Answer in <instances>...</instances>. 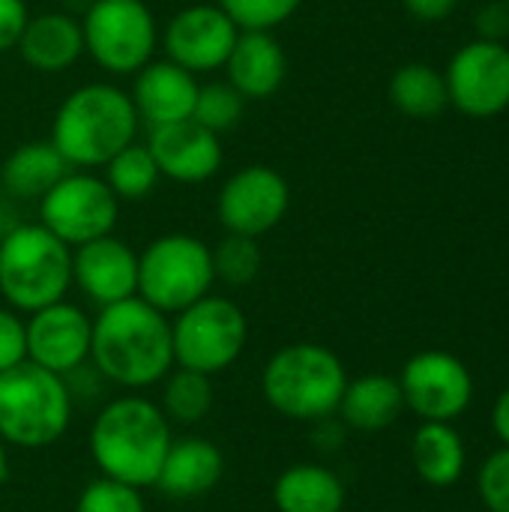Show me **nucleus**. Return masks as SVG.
<instances>
[{
  "label": "nucleus",
  "instance_id": "f257e3e1",
  "mask_svg": "<svg viewBox=\"0 0 509 512\" xmlns=\"http://www.w3.org/2000/svg\"><path fill=\"white\" fill-rule=\"evenodd\" d=\"M90 363L99 378L126 393L156 387L174 369L171 318L141 297L99 309L93 318Z\"/></svg>",
  "mask_w": 509,
  "mask_h": 512
},
{
  "label": "nucleus",
  "instance_id": "f03ea898",
  "mask_svg": "<svg viewBox=\"0 0 509 512\" xmlns=\"http://www.w3.org/2000/svg\"><path fill=\"white\" fill-rule=\"evenodd\" d=\"M171 441L174 432L162 408L141 393H126L111 399L96 414L90 423L87 450L102 477L150 489Z\"/></svg>",
  "mask_w": 509,
  "mask_h": 512
},
{
  "label": "nucleus",
  "instance_id": "7ed1b4c3",
  "mask_svg": "<svg viewBox=\"0 0 509 512\" xmlns=\"http://www.w3.org/2000/svg\"><path fill=\"white\" fill-rule=\"evenodd\" d=\"M138 111L132 96L111 81H90L75 87L57 108L51 123V144L69 168L93 171L138 138Z\"/></svg>",
  "mask_w": 509,
  "mask_h": 512
},
{
  "label": "nucleus",
  "instance_id": "20e7f679",
  "mask_svg": "<svg viewBox=\"0 0 509 512\" xmlns=\"http://www.w3.org/2000/svg\"><path fill=\"white\" fill-rule=\"evenodd\" d=\"M348 387L345 363L336 351L315 342L282 345L261 372L264 402L297 423H324L339 411Z\"/></svg>",
  "mask_w": 509,
  "mask_h": 512
},
{
  "label": "nucleus",
  "instance_id": "39448f33",
  "mask_svg": "<svg viewBox=\"0 0 509 512\" xmlns=\"http://www.w3.org/2000/svg\"><path fill=\"white\" fill-rule=\"evenodd\" d=\"M75 393L63 375L30 360L0 372V441L18 450L54 447L72 426Z\"/></svg>",
  "mask_w": 509,
  "mask_h": 512
},
{
  "label": "nucleus",
  "instance_id": "423d86ee",
  "mask_svg": "<svg viewBox=\"0 0 509 512\" xmlns=\"http://www.w3.org/2000/svg\"><path fill=\"white\" fill-rule=\"evenodd\" d=\"M72 288V249L42 222H21L0 240V297L9 309L30 315Z\"/></svg>",
  "mask_w": 509,
  "mask_h": 512
},
{
  "label": "nucleus",
  "instance_id": "0eeeda50",
  "mask_svg": "<svg viewBox=\"0 0 509 512\" xmlns=\"http://www.w3.org/2000/svg\"><path fill=\"white\" fill-rule=\"evenodd\" d=\"M213 285V255L201 237L162 234L138 252V297L168 318L207 297Z\"/></svg>",
  "mask_w": 509,
  "mask_h": 512
},
{
  "label": "nucleus",
  "instance_id": "6e6552de",
  "mask_svg": "<svg viewBox=\"0 0 509 512\" xmlns=\"http://www.w3.org/2000/svg\"><path fill=\"white\" fill-rule=\"evenodd\" d=\"M249 342V318L246 312L219 294H207L174 315L171 321V345L174 366L192 369L201 375H219L231 369Z\"/></svg>",
  "mask_w": 509,
  "mask_h": 512
},
{
  "label": "nucleus",
  "instance_id": "1a4fd4ad",
  "mask_svg": "<svg viewBox=\"0 0 509 512\" xmlns=\"http://www.w3.org/2000/svg\"><path fill=\"white\" fill-rule=\"evenodd\" d=\"M81 33L84 54L108 75H135L159 48V24L144 0H93Z\"/></svg>",
  "mask_w": 509,
  "mask_h": 512
},
{
  "label": "nucleus",
  "instance_id": "9d476101",
  "mask_svg": "<svg viewBox=\"0 0 509 512\" xmlns=\"http://www.w3.org/2000/svg\"><path fill=\"white\" fill-rule=\"evenodd\" d=\"M120 216V198L93 171H66L42 198L39 222L60 237L69 249L96 237L114 234Z\"/></svg>",
  "mask_w": 509,
  "mask_h": 512
},
{
  "label": "nucleus",
  "instance_id": "9b49d317",
  "mask_svg": "<svg viewBox=\"0 0 509 512\" xmlns=\"http://www.w3.org/2000/svg\"><path fill=\"white\" fill-rule=\"evenodd\" d=\"M291 207V186L285 174L270 165H246L234 171L216 198V216L225 234L264 237Z\"/></svg>",
  "mask_w": 509,
  "mask_h": 512
},
{
  "label": "nucleus",
  "instance_id": "f8f14e48",
  "mask_svg": "<svg viewBox=\"0 0 509 512\" xmlns=\"http://www.w3.org/2000/svg\"><path fill=\"white\" fill-rule=\"evenodd\" d=\"M399 387L405 408H411L423 423H450L462 417L474 399V378L468 366L447 351L414 354L399 375Z\"/></svg>",
  "mask_w": 509,
  "mask_h": 512
},
{
  "label": "nucleus",
  "instance_id": "ddd939ff",
  "mask_svg": "<svg viewBox=\"0 0 509 512\" xmlns=\"http://www.w3.org/2000/svg\"><path fill=\"white\" fill-rule=\"evenodd\" d=\"M447 96L462 114L486 120L509 108V48L504 42L474 39L447 66Z\"/></svg>",
  "mask_w": 509,
  "mask_h": 512
},
{
  "label": "nucleus",
  "instance_id": "4468645a",
  "mask_svg": "<svg viewBox=\"0 0 509 512\" xmlns=\"http://www.w3.org/2000/svg\"><path fill=\"white\" fill-rule=\"evenodd\" d=\"M237 36L240 27L225 15L219 3H192L183 6L159 30V45L165 60L183 66L192 75H204L225 66Z\"/></svg>",
  "mask_w": 509,
  "mask_h": 512
},
{
  "label": "nucleus",
  "instance_id": "2eb2a0df",
  "mask_svg": "<svg viewBox=\"0 0 509 512\" xmlns=\"http://www.w3.org/2000/svg\"><path fill=\"white\" fill-rule=\"evenodd\" d=\"M27 360L54 372V375H75L90 360V339H93V318L69 303L57 300L45 309L27 315Z\"/></svg>",
  "mask_w": 509,
  "mask_h": 512
},
{
  "label": "nucleus",
  "instance_id": "dca6fc26",
  "mask_svg": "<svg viewBox=\"0 0 509 512\" xmlns=\"http://www.w3.org/2000/svg\"><path fill=\"white\" fill-rule=\"evenodd\" d=\"M72 285L96 306L138 297V252L114 234L72 249Z\"/></svg>",
  "mask_w": 509,
  "mask_h": 512
},
{
  "label": "nucleus",
  "instance_id": "f3484780",
  "mask_svg": "<svg viewBox=\"0 0 509 512\" xmlns=\"http://www.w3.org/2000/svg\"><path fill=\"white\" fill-rule=\"evenodd\" d=\"M147 150L156 159L162 177L174 183H207L222 168V144L219 135L198 126L192 117L168 126H153L147 138Z\"/></svg>",
  "mask_w": 509,
  "mask_h": 512
},
{
  "label": "nucleus",
  "instance_id": "a211bd4d",
  "mask_svg": "<svg viewBox=\"0 0 509 512\" xmlns=\"http://www.w3.org/2000/svg\"><path fill=\"white\" fill-rule=\"evenodd\" d=\"M228 84L246 102L276 96L288 78V54L273 30H240L225 66Z\"/></svg>",
  "mask_w": 509,
  "mask_h": 512
},
{
  "label": "nucleus",
  "instance_id": "6ab92c4d",
  "mask_svg": "<svg viewBox=\"0 0 509 512\" xmlns=\"http://www.w3.org/2000/svg\"><path fill=\"white\" fill-rule=\"evenodd\" d=\"M132 105L138 120L153 126H168L177 120H189L198 96V78L171 60H150L135 72Z\"/></svg>",
  "mask_w": 509,
  "mask_h": 512
},
{
  "label": "nucleus",
  "instance_id": "aec40b11",
  "mask_svg": "<svg viewBox=\"0 0 509 512\" xmlns=\"http://www.w3.org/2000/svg\"><path fill=\"white\" fill-rule=\"evenodd\" d=\"M225 474L222 450L201 435L174 438L156 477V489L174 501H195L210 495Z\"/></svg>",
  "mask_w": 509,
  "mask_h": 512
},
{
  "label": "nucleus",
  "instance_id": "412c9836",
  "mask_svg": "<svg viewBox=\"0 0 509 512\" xmlns=\"http://www.w3.org/2000/svg\"><path fill=\"white\" fill-rule=\"evenodd\" d=\"M15 51L36 72H66L84 54L81 21L66 12L30 15Z\"/></svg>",
  "mask_w": 509,
  "mask_h": 512
},
{
  "label": "nucleus",
  "instance_id": "4be33fe9",
  "mask_svg": "<svg viewBox=\"0 0 509 512\" xmlns=\"http://www.w3.org/2000/svg\"><path fill=\"white\" fill-rule=\"evenodd\" d=\"M402 411H405V396H402L399 378L372 372V375L348 381L336 414L342 417L348 429L384 432L402 417Z\"/></svg>",
  "mask_w": 509,
  "mask_h": 512
},
{
  "label": "nucleus",
  "instance_id": "5701e85b",
  "mask_svg": "<svg viewBox=\"0 0 509 512\" xmlns=\"http://www.w3.org/2000/svg\"><path fill=\"white\" fill-rule=\"evenodd\" d=\"M276 512H342L345 510V483L336 471L300 462L285 468L273 483Z\"/></svg>",
  "mask_w": 509,
  "mask_h": 512
},
{
  "label": "nucleus",
  "instance_id": "b1692460",
  "mask_svg": "<svg viewBox=\"0 0 509 512\" xmlns=\"http://www.w3.org/2000/svg\"><path fill=\"white\" fill-rule=\"evenodd\" d=\"M66 171L72 168L51 141H27L3 159L0 183L12 198L39 201Z\"/></svg>",
  "mask_w": 509,
  "mask_h": 512
},
{
  "label": "nucleus",
  "instance_id": "393cba45",
  "mask_svg": "<svg viewBox=\"0 0 509 512\" xmlns=\"http://www.w3.org/2000/svg\"><path fill=\"white\" fill-rule=\"evenodd\" d=\"M411 459H414L417 477L435 489L456 486L468 465L465 444L450 423H423L414 432Z\"/></svg>",
  "mask_w": 509,
  "mask_h": 512
},
{
  "label": "nucleus",
  "instance_id": "a878e982",
  "mask_svg": "<svg viewBox=\"0 0 509 512\" xmlns=\"http://www.w3.org/2000/svg\"><path fill=\"white\" fill-rule=\"evenodd\" d=\"M390 102L414 120H432L447 105V81L444 72H438L429 63H405L390 78Z\"/></svg>",
  "mask_w": 509,
  "mask_h": 512
},
{
  "label": "nucleus",
  "instance_id": "bb28decb",
  "mask_svg": "<svg viewBox=\"0 0 509 512\" xmlns=\"http://www.w3.org/2000/svg\"><path fill=\"white\" fill-rule=\"evenodd\" d=\"M159 408L171 426H198L213 411V378L174 366L159 381Z\"/></svg>",
  "mask_w": 509,
  "mask_h": 512
},
{
  "label": "nucleus",
  "instance_id": "cd10ccee",
  "mask_svg": "<svg viewBox=\"0 0 509 512\" xmlns=\"http://www.w3.org/2000/svg\"><path fill=\"white\" fill-rule=\"evenodd\" d=\"M102 168H105L102 180L120 201H144L162 180L153 153L147 150V144H138V141L123 147Z\"/></svg>",
  "mask_w": 509,
  "mask_h": 512
},
{
  "label": "nucleus",
  "instance_id": "c85d7f7f",
  "mask_svg": "<svg viewBox=\"0 0 509 512\" xmlns=\"http://www.w3.org/2000/svg\"><path fill=\"white\" fill-rule=\"evenodd\" d=\"M213 255V273L216 282L231 285V288H246L255 282V276L261 273L264 255L255 237H243V234H225L216 246H210Z\"/></svg>",
  "mask_w": 509,
  "mask_h": 512
},
{
  "label": "nucleus",
  "instance_id": "c756f323",
  "mask_svg": "<svg viewBox=\"0 0 509 512\" xmlns=\"http://www.w3.org/2000/svg\"><path fill=\"white\" fill-rule=\"evenodd\" d=\"M243 108H246V99L228 81H207V84H198L192 120L210 129L213 135H222L240 123Z\"/></svg>",
  "mask_w": 509,
  "mask_h": 512
},
{
  "label": "nucleus",
  "instance_id": "7c9ffc66",
  "mask_svg": "<svg viewBox=\"0 0 509 512\" xmlns=\"http://www.w3.org/2000/svg\"><path fill=\"white\" fill-rule=\"evenodd\" d=\"M75 512H147V501L144 489L99 474L81 489Z\"/></svg>",
  "mask_w": 509,
  "mask_h": 512
},
{
  "label": "nucleus",
  "instance_id": "2f4dec72",
  "mask_svg": "<svg viewBox=\"0 0 509 512\" xmlns=\"http://www.w3.org/2000/svg\"><path fill=\"white\" fill-rule=\"evenodd\" d=\"M240 30H276L297 15L303 0H216Z\"/></svg>",
  "mask_w": 509,
  "mask_h": 512
},
{
  "label": "nucleus",
  "instance_id": "473e14b6",
  "mask_svg": "<svg viewBox=\"0 0 509 512\" xmlns=\"http://www.w3.org/2000/svg\"><path fill=\"white\" fill-rule=\"evenodd\" d=\"M477 492L489 512H509V447L495 450L480 465Z\"/></svg>",
  "mask_w": 509,
  "mask_h": 512
},
{
  "label": "nucleus",
  "instance_id": "72a5a7b5",
  "mask_svg": "<svg viewBox=\"0 0 509 512\" xmlns=\"http://www.w3.org/2000/svg\"><path fill=\"white\" fill-rule=\"evenodd\" d=\"M27 360V324L21 312L0 306V372H9Z\"/></svg>",
  "mask_w": 509,
  "mask_h": 512
},
{
  "label": "nucleus",
  "instance_id": "f704fd0d",
  "mask_svg": "<svg viewBox=\"0 0 509 512\" xmlns=\"http://www.w3.org/2000/svg\"><path fill=\"white\" fill-rule=\"evenodd\" d=\"M27 18H30L27 0H0V54L15 51Z\"/></svg>",
  "mask_w": 509,
  "mask_h": 512
},
{
  "label": "nucleus",
  "instance_id": "c9c22d12",
  "mask_svg": "<svg viewBox=\"0 0 509 512\" xmlns=\"http://www.w3.org/2000/svg\"><path fill=\"white\" fill-rule=\"evenodd\" d=\"M477 30H480V39H489V42H504L509 36V3L507 0H498V3H489L480 9L477 15Z\"/></svg>",
  "mask_w": 509,
  "mask_h": 512
},
{
  "label": "nucleus",
  "instance_id": "e433bc0d",
  "mask_svg": "<svg viewBox=\"0 0 509 512\" xmlns=\"http://www.w3.org/2000/svg\"><path fill=\"white\" fill-rule=\"evenodd\" d=\"M459 6V0H405V9L417 18V21H444L447 15H453Z\"/></svg>",
  "mask_w": 509,
  "mask_h": 512
},
{
  "label": "nucleus",
  "instance_id": "4c0bfd02",
  "mask_svg": "<svg viewBox=\"0 0 509 512\" xmlns=\"http://www.w3.org/2000/svg\"><path fill=\"white\" fill-rule=\"evenodd\" d=\"M492 429H495L498 441L509 447V387L498 396V402L492 408Z\"/></svg>",
  "mask_w": 509,
  "mask_h": 512
},
{
  "label": "nucleus",
  "instance_id": "58836bf2",
  "mask_svg": "<svg viewBox=\"0 0 509 512\" xmlns=\"http://www.w3.org/2000/svg\"><path fill=\"white\" fill-rule=\"evenodd\" d=\"M12 225H15V222H12V213H9V204H6V201L0 198V240L6 237V231H9Z\"/></svg>",
  "mask_w": 509,
  "mask_h": 512
},
{
  "label": "nucleus",
  "instance_id": "ea45409f",
  "mask_svg": "<svg viewBox=\"0 0 509 512\" xmlns=\"http://www.w3.org/2000/svg\"><path fill=\"white\" fill-rule=\"evenodd\" d=\"M9 477V447L0 441V483H6Z\"/></svg>",
  "mask_w": 509,
  "mask_h": 512
},
{
  "label": "nucleus",
  "instance_id": "a19ab883",
  "mask_svg": "<svg viewBox=\"0 0 509 512\" xmlns=\"http://www.w3.org/2000/svg\"><path fill=\"white\" fill-rule=\"evenodd\" d=\"M507 3H509V0H507Z\"/></svg>",
  "mask_w": 509,
  "mask_h": 512
}]
</instances>
